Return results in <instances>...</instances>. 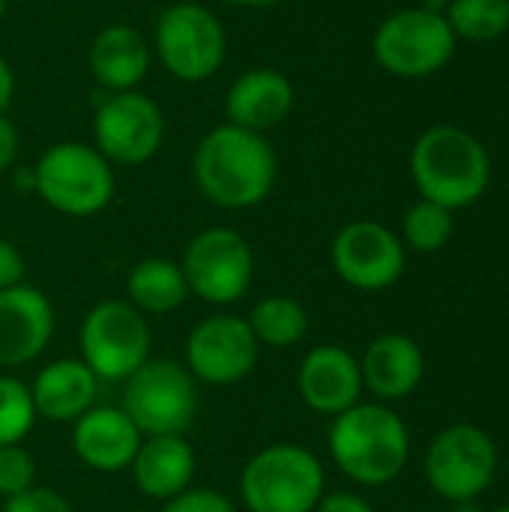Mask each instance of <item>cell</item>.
Masks as SVG:
<instances>
[{
    "label": "cell",
    "mask_w": 509,
    "mask_h": 512,
    "mask_svg": "<svg viewBox=\"0 0 509 512\" xmlns=\"http://www.w3.org/2000/svg\"><path fill=\"white\" fill-rule=\"evenodd\" d=\"M0 512H75L72 504L54 492V489H45V486H30L27 492L3 501V510Z\"/></svg>",
    "instance_id": "f546056e"
},
{
    "label": "cell",
    "mask_w": 509,
    "mask_h": 512,
    "mask_svg": "<svg viewBox=\"0 0 509 512\" xmlns=\"http://www.w3.org/2000/svg\"><path fill=\"white\" fill-rule=\"evenodd\" d=\"M189 294L210 306H234L243 300L255 279V252L234 228L198 231L180 258Z\"/></svg>",
    "instance_id": "9c48e42d"
},
{
    "label": "cell",
    "mask_w": 509,
    "mask_h": 512,
    "mask_svg": "<svg viewBox=\"0 0 509 512\" xmlns=\"http://www.w3.org/2000/svg\"><path fill=\"white\" fill-rule=\"evenodd\" d=\"M246 324L252 330V336L258 339L261 348L270 351H288L294 345H300L309 333V312L303 309V303L285 297V294H273V297H261L249 315Z\"/></svg>",
    "instance_id": "cb8c5ba5"
},
{
    "label": "cell",
    "mask_w": 509,
    "mask_h": 512,
    "mask_svg": "<svg viewBox=\"0 0 509 512\" xmlns=\"http://www.w3.org/2000/svg\"><path fill=\"white\" fill-rule=\"evenodd\" d=\"M30 387V399L39 420L72 426L78 417H84L96 402L99 378L84 366L81 357H60L45 363Z\"/></svg>",
    "instance_id": "ac0fdd59"
},
{
    "label": "cell",
    "mask_w": 509,
    "mask_h": 512,
    "mask_svg": "<svg viewBox=\"0 0 509 512\" xmlns=\"http://www.w3.org/2000/svg\"><path fill=\"white\" fill-rule=\"evenodd\" d=\"M144 435L120 405H93L72 423V453L96 474L129 471Z\"/></svg>",
    "instance_id": "e0dca14e"
},
{
    "label": "cell",
    "mask_w": 509,
    "mask_h": 512,
    "mask_svg": "<svg viewBox=\"0 0 509 512\" xmlns=\"http://www.w3.org/2000/svg\"><path fill=\"white\" fill-rule=\"evenodd\" d=\"M153 48L162 66L183 84H201L225 63L228 39L222 21L201 3H171L153 30Z\"/></svg>",
    "instance_id": "ba28073f"
},
{
    "label": "cell",
    "mask_w": 509,
    "mask_h": 512,
    "mask_svg": "<svg viewBox=\"0 0 509 512\" xmlns=\"http://www.w3.org/2000/svg\"><path fill=\"white\" fill-rule=\"evenodd\" d=\"M30 387L15 375H0V447L21 444L36 426Z\"/></svg>",
    "instance_id": "4316f807"
},
{
    "label": "cell",
    "mask_w": 509,
    "mask_h": 512,
    "mask_svg": "<svg viewBox=\"0 0 509 512\" xmlns=\"http://www.w3.org/2000/svg\"><path fill=\"white\" fill-rule=\"evenodd\" d=\"M411 177L426 201L459 210L486 192L489 156L471 132L459 126H432L411 150Z\"/></svg>",
    "instance_id": "3957f363"
},
{
    "label": "cell",
    "mask_w": 509,
    "mask_h": 512,
    "mask_svg": "<svg viewBox=\"0 0 509 512\" xmlns=\"http://www.w3.org/2000/svg\"><path fill=\"white\" fill-rule=\"evenodd\" d=\"M330 459L357 486L393 483L411 456L405 420L384 402H357L333 417L327 432Z\"/></svg>",
    "instance_id": "7a4b0ae2"
},
{
    "label": "cell",
    "mask_w": 509,
    "mask_h": 512,
    "mask_svg": "<svg viewBox=\"0 0 509 512\" xmlns=\"http://www.w3.org/2000/svg\"><path fill=\"white\" fill-rule=\"evenodd\" d=\"M114 165L81 141L51 144L33 165V192L57 213L90 219L114 198Z\"/></svg>",
    "instance_id": "5b68a950"
},
{
    "label": "cell",
    "mask_w": 509,
    "mask_h": 512,
    "mask_svg": "<svg viewBox=\"0 0 509 512\" xmlns=\"http://www.w3.org/2000/svg\"><path fill=\"white\" fill-rule=\"evenodd\" d=\"M315 512H375L363 495L354 492H324Z\"/></svg>",
    "instance_id": "1f68e13d"
},
{
    "label": "cell",
    "mask_w": 509,
    "mask_h": 512,
    "mask_svg": "<svg viewBox=\"0 0 509 512\" xmlns=\"http://www.w3.org/2000/svg\"><path fill=\"white\" fill-rule=\"evenodd\" d=\"M159 512H240V507L228 495H222L216 489L189 486L186 492H180L171 501H165Z\"/></svg>",
    "instance_id": "f1b7e54d"
},
{
    "label": "cell",
    "mask_w": 509,
    "mask_h": 512,
    "mask_svg": "<svg viewBox=\"0 0 509 512\" xmlns=\"http://www.w3.org/2000/svg\"><path fill=\"white\" fill-rule=\"evenodd\" d=\"M12 96H15V72H12L9 60L0 54V114H6Z\"/></svg>",
    "instance_id": "836d02e7"
},
{
    "label": "cell",
    "mask_w": 509,
    "mask_h": 512,
    "mask_svg": "<svg viewBox=\"0 0 509 512\" xmlns=\"http://www.w3.org/2000/svg\"><path fill=\"white\" fill-rule=\"evenodd\" d=\"M426 480L444 501L468 504L480 498L498 471V447L480 426H450L444 429L426 453Z\"/></svg>",
    "instance_id": "8fae6325"
},
{
    "label": "cell",
    "mask_w": 509,
    "mask_h": 512,
    "mask_svg": "<svg viewBox=\"0 0 509 512\" xmlns=\"http://www.w3.org/2000/svg\"><path fill=\"white\" fill-rule=\"evenodd\" d=\"M24 276H27V261L21 249L12 240L0 237V291L24 285Z\"/></svg>",
    "instance_id": "4dcf8cb0"
},
{
    "label": "cell",
    "mask_w": 509,
    "mask_h": 512,
    "mask_svg": "<svg viewBox=\"0 0 509 512\" xmlns=\"http://www.w3.org/2000/svg\"><path fill=\"white\" fill-rule=\"evenodd\" d=\"M258 357H261V345L252 336L246 318L231 312H216L189 330L183 366L198 384L234 387L255 372Z\"/></svg>",
    "instance_id": "4fadbf2b"
},
{
    "label": "cell",
    "mask_w": 509,
    "mask_h": 512,
    "mask_svg": "<svg viewBox=\"0 0 509 512\" xmlns=\"http://www.w3.org/2000/svg\"><path fill=\"white\" fill-rule=\"evenodd\" d=\"M423 372H426L423 351L405 333H384L372 339L360 360L363 390H369L384 405L408 399L420 387Z\"/></svg>",
    "instance_id": "ffe728a7"
},
{
    "label": "cell",
    "mask_w": 509,
    "mask_h": 512,
    "mask_svg": "<svg viewBox=\"0 0 509 512\" xmlns=\"http://www.w3.org/2000/svg\"><path fill=\"white\" fill-rule=\"evenodd\" d=\"M231 6H246V9H261V6H276L282 0H225Z\"/></svg>",
    "instance_id": "e575fe53"
},
{
    "label": "cell",
    "mask_w": 509,
    "mask_h": 512,
    "mask_svg": "<svg viewBox=\"0 0 509 512\" xmlns=\"http://www.w3.org/2000/svg\"><path fill=\"white\" fill-rule=\"evenodd\" d=\"M165 141V114L141 90L105 93L93 111V147L111 165H144Z\"/></svg>",
    "instance_id": "7c38bea8"
},
{
    "label": "cell",
    "mask_w": 509,
    "mask_h": 512,
    "mask_svg": "<svg viewBox=\"0 0 509 512\" xmlns=\"http://www.w3.org/2000/svg\"><path fill=\"white\" fill-rule=\"evenodd\" d=\"M294 108V84L285 72L273 66H255L234 78L225 93V114L228 123L267 132L279 126Z\"/></svg>",
    "instance_id": "d6986e66"
},
{
    "label": "cell",
    "mask_w": 509,
    "mask_h": 512,
    "mask_svg": "<svg viewBox=\"0 0 509 512\" xmlns=\"http://www.w3.org/2000/svg\"><path fill=\"white\" fill-rule=\"evenodd\" d=\"M189 285L180 261L144 258L126 276V300L141 315H171L189 300Z\"/></svg>",
    "instance_id": "603a6c76"
},
{
    "label": "cell",
    "mask_w": 509,
    "mask_h": 512,
    "mask_svg": "<svg viewBox=\"0 0 509 512\" xmlns=\"http://www.w3.org/2000/svg\"><path fill=\"white\" fill-rule=\"evenodd\" d=\"M195 465L198 459L186 435H156L141 441L129 471L144 498L165 504L192 486Z\"/></svg>",
    "instance_id": "7402d4cb"
},
{
    "label": "cell",
    "mask_w": 509,
    "mask_h": 512,
    "mask_svg": "<svg viewBox=\"0 0 509 512\" xmlns=\"http://www.w3.org/2000/svg\"><path fill=\"white\" fill-rule=\"evenodd\" d=\"M297 393L309 411L321 417H339L363 396L360 360L342 345H315L300 360Z\"/></svg>",
    "instance_id": "2e32d148"
},
{
    "label": "cell",
    "mask_w": 509,
    "mask_h": 512,
    "mask_svg": "<svg viewBox=\"0 0 509 512\" xmlns=\"http://www.w3.org/2000/svg\"><path fill=\"white\" fill-rule=\"evenodd\" d=\"M336 276L357 291H384L405 270V243L381 222H348L330 246Z\"/></svg>",
    "instance_id": "5bb4252c"
},
{
    "label": "cell",
    "mask_w": 509,
    "mask_h": 512,
    "mask_svg": "<svg viewBox=\"0 0 509 512\" xmlns=\"http://www.w3.org/2000/svg\"><path fill=\"white\" fill-rule=\"evenodd\" d=\"M495 512H509V504H504V507H498V510Z\"/></svg>",
    "instance_id": "8d00e7d4"
},
{
    "label": "cell",
    "mask_w": 509,
    "mask_h": 512,
    "mask_svg": "<svg viewBox=\"0 0 509 512\" xmlns=\"http://www.w3.org/2000/svg\"><path fill=\"white\" fill-rule=\"evenodd\" d=\"M54 324V309L42 288L24 282L0 291V369L39 360L54 339Z\"/></svg>",
    "instance_id": "9a60e30c"
},
{
    "label": "cell",
    "mask_w": 509,
    "mask_h": 512,
    "mask_svg": "<svg viewBox=\"0 0 509 512\" xmlns=\"http://www.w3.org/2000/svg\"><path fill=\"white\" fill-rule=\"evenodd\" d=\"M153 63L144 33L132 24L102 27L87 51V69L105 93L138 90Z\"/></svg>",
    "instance_id": "44dd1931"
},
{
    "label": "cell",
    "mask_w": 509,
    "mask_h": 512,
    "mask_svg": "<svg viewBox=\"0 0 509 512\" xmlns=\"http://www.w3.org/2000/svg\"><path fill=\"white\" fill-rule=\"evenodd\" d=\"M456 48V33L450 30L444 12L432 9H402L381 21L375 30V60L399 78H426L438 72Z\"/></svg>",
    "instance_id": "30bf717a"
},
{
    "label": "cell",
    "mask_w": 509,
    "mask_h": 512,
    "mask_svg": "<svg viewBox=\"0 0 509 512\" xmlns=\"http://www.w3.org/2000/svg\"><path fill=\"white\" fill-rule=\"evenodd\" d=\"M444 18L456 36L489 42L507 33L509 0H453Z\"/></svg>",
    "instance_id": "d4e9b609"
},
{
    "label": "cell",
    "mask_w": 509,
    "mask_h": 512,
    "mask_svg": "<svg viewBox=\"0 0 509 512\" xmlns=\"http://www.w3.org/2000/svg\"><path fill=\"white\" fill-rule=\"evenodd\" d=\"M120 408L144 438L186 435L198 414V381L183 363L150 357L123 381Z\"/></svg>",
    "instance_id": "8992f818"
},
{
    "label": "cell",
    "mask_w": 509,
    "mask_h": 512,
    "mask_svg": "<svg viewBox=\"0 0 509 512\" xmlns=\"http://www.w3.org/2000/svg\"><path fill=\"white\" fill-rule=\"evenodd\" d=\"M192 177L210 204L222 210H249L270 198L279 177V159L261 132L225 120L198 141Z\"/></svg>",
    "instance_id": "6da1fadb"
},
{
    "label": "cell",
    "mask_w": 509,
    "mask_h": 512,
    "mask_svg": "<svg viewBox=\"0 0 509 512\" xmlns=\"http://www.w3.org/2000/svg\"><path fill=\"white\" fill-rule=\"evenodd\" d=\"M324 492V465L300 444H270L240 471V498L246 512H315Z\"/></svg>",
    "instance_id": "277c9868"
},
{
    "label": "cell",
    "mask_w": 509,
    "mask_h": 512,
    "mask_svg": "<svg viewBox=\"0 0 509 512\" xmlns=\"http://www.w3.org/2000/svg\"><path fill=\"white\" fill-rule=\"evenodd\" d=\"M36 486V459L24 444L0 447V498L9 501Z\"/></svg>",
    "instance_id": "83f0119b"
},
{
    "label": "cell",
    "mask_w": 509,
    "mask_h": 512,
    "mask_svg": "<svg viewBox=\"0 0 509 512\" xmlns=\"http://www.w3.org/2000/svg\"><path fill=\"white\" fill-rule=\"evenodd\" d=\"M18 144H21V138H18L15 123H12L6 114H0V177L15 165V159H18Z\"/></svg>",
    "instance_id": "d6a6232c"
},
{
    "label": "cell",
    "mask_w": 509,
    "mask_h": 512,
    "mask_svg": "<svg viewBox=\"0 0 509 512\" xmlns=\"http://www.w3.org/2000/svg\"><path fill=\"white\" fill-rule=\"evenodd\" d=\"M78 345L84 366L99 381L123 384L150 360L153 333L147 315H141L129 300H102L84 315Z\"/></svg>",
    "instance_id": "52a82bcc"
},
{
    "label": "cell",
    "mask_w": 509,
    "mask_h": 512,
    "mask_svg": "<svg viewBox=\"0 0 509 512\" xmlns=\"http://www.w3.org/2000/svg\"><path fill=\"white\" fill-rule=\"evenodd\" d=\"M402 237L411 249L417 252H438L447 246L453 237V210L432 204V201H417L402 222Z\"/></svg>",
    "instance_id": "484cf974"
},
{
    "label": "cell",
    "mask_w": 509,
    "mask_h": 512,
    "mask_svg": "<svg viewBox=\"0 0 509 512\" xmlns=\"http://www.w3.org/2000/svg\"><path fill=\"white\" fill-rule=\"evenodd\" d=\"M6 6H9V0H0V18L6 15Z\"/></svg>",
    "instance_id": "d590c367"
}]
</instances>
